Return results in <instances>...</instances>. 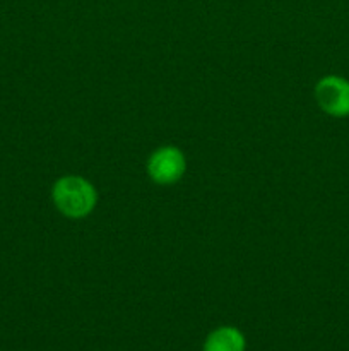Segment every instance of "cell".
<instances>
[{"label": "cell", "instance_id": "277c9868", "mask_svg": "<svg viewBox=\"0 0 349 351\" xmlns=\"http://www.w3.org/2000/svg\"><path fill=\"white\" fill-rule=\"evenodd\" d=\"M245 336L240 329L222 326L207 336L204 351H245Z\"/></svg>", "mask_w": 349, "mask_h": 351}, {"label": "cell", "instance_id": "6da1fadb", "mask_svg": "<svg viewBox=\"0 0 349 351\" xmlns=\"http://www.w3.org/2000/svg\"><path fill=\"white\" fill-rule=\"evenodd\" d=\"M51 197L58 211L67 218H84L94 209L96 191L86 178L62 177L51 189Z\"/></svg>", "mask_w": 349, "mask_h": 351}, {"label": "cell", "instance_id": "3957f363", "mask_svg": "<svg viewBox=\"0 0 349 351\" xmlns=\"http://www.w3.org/2000/svg\"><path fill=\"white\" fill-rule=\"evenodd\" d=\"M318 105L334 117L349 115V82L341 77H324L315 89Z\"/></svg>", "mask_w": 349, "mask_h": 351}, {"label": "cell", "instance_id": "7a4b0ae2", "mask_svg": "<svg viewBox=\"0 0 349 351\" xmlns=\"http://www.w3.org/2000/svg\"><path fill=\"white\" fill-rule=\"evenodd\" d=\"M185 156L178 147L164 146L154 151L147 161V173L156 184L170 185L174 184L185 173Z\"/></svg>", "mask_w": 349, "mask_h": 351}]
</instances>
